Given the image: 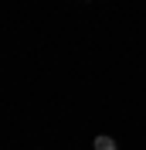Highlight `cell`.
I'll return each instance as SVG.
<instances>
[{
    "mask_svg": "<svg viewBox=\"0 0 146 150\" xmlns=\"http://www.w3.org/2000/svg\"><path fill=\"white\" fill-rule=\"evenodd\" d=\"M95 150H119V143L112 137H95Z\"/></svg>",
    "mask_w": 146,
    "mask_h": 150,
    "instance_id": "1",
    "label": "cell"
}]
</instances>
